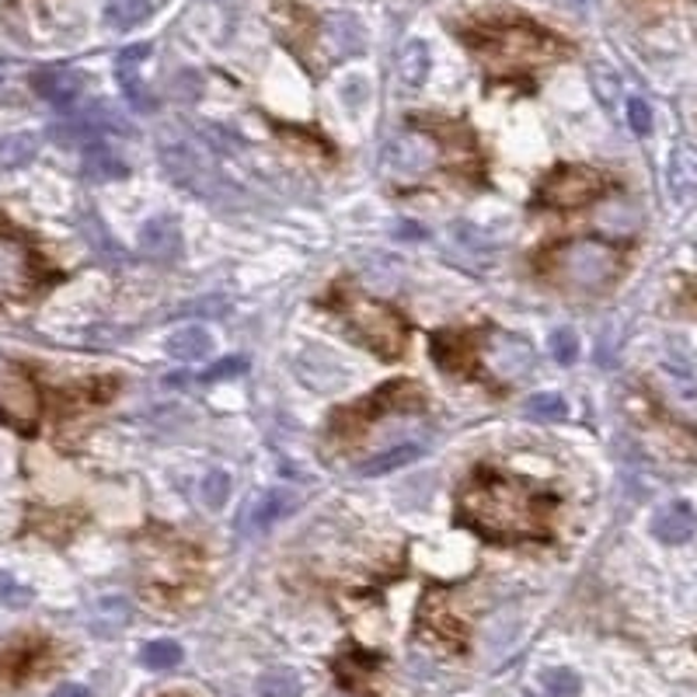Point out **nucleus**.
I'll return each instance as SVG.
<instances>
[{
	"mask_svg": "<svg viewBox=\"0 0 697 697\" xmlns=\"http://www.w3.org/2000/svg\"><path fill=\"white\" fill-rule=\"evenodd\" d=\"M547 496L496 471H478L461 488V517L491 541L547 538Z\"/></svg>",
	"mask_w": 697,
	"mask_h": 697,
	"instance_id": "nucleus-1",
	"label": "nucleus"
},
{
	"mask_svg": "<svg viewBox=\"0 0 697 697\" xmlns=\"http://www.w3.org/2000/svg\"><path fill=\"white\" fill-rule=\"evenodd\" d=\"M541 276L572 297L604 294L621 276V252L607 241H562L541 255Z\"/></svg>",
	"mask_w": 697,
	"mask_h": 697,
	"instance_id": "nucleus-2",
	"label": "nucleus"
},
{
	"mask_svg": "<svg viewBox=\"0 0 697 697\" xmlns=\"http://www.w3.org/2000/svg\"><path fill=\"white\" fill-rule=\"evenodd\" d=\"M475 49L488 59V67L499 74H517V70L541 67V64H551V59L565 56L562 38L547 35L527 22L485 29L482 35H475Z\"/></svg>",
	"mask_w": 697,
	"mask_h": 697,
	"instance_id": "nucleus-3",
	"label": "nucleus"
},
{
	"mask_svg": "<svg viewBox=\"0 0 697 697\" xmlns=\"http://www.w3.org/2000/svg\"><path fill=\"white\" fill-rule=\"evenodd\" d=\"M335 311L348 324V332L370 348V353H377L384 359L401 356V348L408 342V324L384 300H374L366 294H339Z\"/></svg>",
	"mask_w": 697,
	"mask_h": 697,
	"instance_id": "nucleus-4",
	"label": "nucleus"
},
{
	"mask_svg": "<svg viewBox=\"0 0 697 697\" xmlns=\"http://www.w3.org/2000/svg\"><path fill=\"white\" fill-rule=\"evenodd\" d=\"M38 286H43V265L29 241L0 234V300H29Z\"/></svg>",
	"mask_w": 697,
	"mask_h": 697,
	"instance_id": "nucleus-5",
	"label": "nucleus"
},
{
	"mask_svg": "<svg viewBox=\"0 0 697 697\" xmlns=\"http://www.w3.org/2000/svg\"><path fill=\"white\" fill-rule=\"evenodd\" d=\"M607 189V178L600 172L586 168V164H565L544 181L541 199L555 210H579L589 207L593 199H600Z\"/></svg>",
	"mask_w": 697,
	"mask_h": 697,
	"instance_id": "nucleus-6",
	"label": "nucleus"
},
{
	"mask_svg": "<svg viewBox=\"0 0 697 697\" xmlns=\"http://www.w3.org/2000/svg\"><path fill=\"white\" fill-rule=\"evenodd\" d=\"M0 419H8L22 433H32L38 419V395L29 374L8 356H0Z\"/></svg>",
	"mask_w": 697,
	"mask_h": 697,
	"instance_id": "nucleus-7",
	"label": "nucleus"
},
{
	"mask_svg": "<svg viewBox=\"0 0 697 697\" xmlns=\"http://www.w3.org/2000/svg\"><path fill=\"white\" fill-rule=\"evenodd\" d=\"M436 157H440L436 140H429L422 133H405V136L387 143V151H384V172L401 178V181H408V178L425 175L436 164Z\"/></svg>",
	"mask_w": 697,
	"mask_h": 697,
	"instance_id": "nucleus-8",
	"label": "nucleus"
},
{
	"mask_svg": "<svg viewBox=\"0 0 697 697\" xmlns=\"http://www.w3.org/2000/svg\"><path fill=\"white\" fill-rule=\"evenodd\" d=\"M164 168H168L181 186H189L202 196H213V178L217 168L213 161H207V154H199L192 143L178 140V143H164Z\"/></svg>",
	"mask_w": 697,
	"mask_h": 697,
	"instance_id": "nucleus-9",
	"label": "nucleus"
},
{
	"mask_svg": "<svg viewBox=\"0 0 697 697\" xmlns=\"http://www.w3.org/2000/svg\"><path fill=\"white\" fill-rule=\"evenodd\" d=\"M488 366L491 374H499L502 380H523L534 370V348L523 342L520 335L509 332H491L488 335Z\"/></svg>",
	"mask_w": 697,
	"mask_h": 697,
	"instance_id": "nucleus-10",
	"label": "nucleus"
},
{
	"mask_svg": "<svg viewBox=\"0 0 697 697\" xmlns=\"http://www.w3.org/2000/svg\"><path fill=\"white\" fill-rule=\"evenodd\" d=\"M32 88L38 98H46L56 109H70L85 91V77L70 67H43L32 74Z\"/></svg>",
	"mask_w": 697,
	"mask_h": 697,
	"instance_id": "nucleus-11",
	"label": "nucleus"
},
{
	"mask_svg": "<svg viewBox=\"0 0 697 697\" xmlns=\"http://www.w3.org/2000/svg\"><path fill=\"white\" fill-rule=\"evenodd\" d=\"M140 252L154 258V262H172L181 252V231H178V220L175 217H154L143 223L140 231Z\"/></svg>",
	"mask_w": 697,
	"mask_h": 697,
	"instance_id": "nucleus-12",
	"label": "nucleus"
},
{
	"mask_svg": "<svg viewBox=\"0 0 697 697\" xmlns=\"http://www.w3.org/2000/svg\"><path fill=\"white\" fill-rule=\"evenodd\" d=\"M151 56V46H130V49H122L119 53V85H122V95H126V101L136 109V112H151L154 109V98L147 95V88H143V80L136 74V64L140 59H147Z\"/></svg>",
	"mask_w": 697,
	"mask_h": 697,
	"instance_id": "nucleus-13",
	"label": "nucleus"
},
{
	"mask_svg": "<svg viewBox=\"0 0 697 697\" xmlns=\"http://www.w3.org/2000/svg\"><path fill=\"white\" fill-rule=\"evenodd\" d=\"M697 530V512L687 502H670L652 517V534L663 544H684Z\"/></svg>",
	"mask_w": 697,
	"mask_h": 697,
	"instance_id": "nucleus-14",
	"label": "nucleus"
},
{
	"mask_svg": "<svg viewBox=\"0 0 697 697\" xmlns=\"http://www.w3.org/2000/svg\"><path fill=\"white\" fill-rule=\"evenodd\" d=\"M80 172H85L88 181H112V178H126L130 168L122 164V157L115 151H109L106 143H91L85 147V164H80Z\"/></svg>",
	"mask_w": 697,
	"mask_h": 697,
	"instance_id": "nucleus-15",
	"label": "nucleus"
},
{
	"mask_svg": "<svg viewBox=\"0 0 697 697\" xmlns=\"http://www.w3.org/2000/svg\"><path fill=\"white\" fill-rule=\"evenodd\" d=\"M168 353L175 359H186V363L207 359L213 353V335L202 324H186V328H178V332L168 339Z\"/></svg>",
	"mask_w": 697,
	"mask_h": 697,
	"instance_id": "nucleus-16",
	"label": "nucleus"
},
{
	"mask_svg": "<svg viewBox=\"0 0 697 697\" xmlns=\"http://www.w3.org/2000/svg\"><path fill=\"white\" fill-rule=\"evenodd\" d=\"M324 35H328V43H332V49L339 56L363 49V29H359L356 18H348V14H332V18H328Z\"/></svg>",
	"mask_w": 697,
	"mask_h": 697,
	"instance_id": "nucleus-17",
	"label": "nucleus"
},
{
	"mask_svg": "<svg viewBox=\"0 0 697 697\" xmlns=\"http://www.w3.org/2000/svg\"><path fill=\"white\" fill-rule=\"evenodd\" d=\"M297 509V496L294 491H286V488H273V491H265V499L258 502V509L252 512V520H255V527L262 530V527H273V523H279L286 512H294Z\"/></svg>",
	"mask_w": 697,
	"mask_h": 697,
	"instance_id": "nucleus-18",
	"label": "nucleus"
},
{
	"mask_svg": "<svg viewBox=\"0 0 697 697\" xmlns=\"http://www.w3.org/2000/svg\"><path fill=\"white\" fill-rule=\"evenodd\" d=\"M106 18H109L112 29L130 32V29L143 25L151 18V0H109Z\"/></svg>",
	"mask_w": 697,
	"mask_h": 697,
	"instance_id": "nucleus-19",
	"label": "nucleus"
},
{
	"mask_svg": "<svg viewBox=\"0 0 697 697\" xmlns=\"http://www.w3.org/2000/svg\"><path fill=\"white\" fill-rule=\"evenodd\" d=\"M419 454H422L419 443H401V446H395V450H384V454H377L374 461H366V464L359 467V475H366V478L387 475V471H395V467H401V464H412Z\"/></svg>",
	"mask_w": 697,
	"mask_h": 697,
	"instance_id": "nucleus-20",
	"label": "nucleus"
},
{
	"mask_svg": "<svg viewBox=\"0 0 697 697\" xmlns=\"http://www.w3.org/2000/svg\"><path fill=\"white\" fill-rule=\"evenodd\" d=\"M49 136L64 147H91L101 136V126L95 119H80V122H59V126H49Z\"/></svg>",
	"mask_w": 697,
	"mask_h": 697,
	"instance_id": "nucleus-21",
	"label": "nucleus"
},
{
	"mask_svg": "<svg viewBox=\"0 0 697 697\" xmlns=\"http://www.w3.org/2000/svg\"><path fill=\"white\" fill-rule=\"evenodd\" d=\"M38 151V140L32 133H14L8 140H0V168H22Z\"/></svg>",
	"mask_w": 697,
	"mask_h": 697,
	"instance_id": "nucleus-22",
	"label": "nucleus"
},
{
	"mask_svg": "<svg viewBox=\"0 0 697 697\" xmlns=\"http://www.w3.org/2000/svg\"><path fill=\"white\" fill-rule=\"evenodd\" d=\"M140 660H143V666H147V670H175L181 663V649L172 639H157V642L143 645Z\"/></svg>",
	"mask_w": 697,
	"mask_h": 697,
	"instance_id": "nucleus-23",
	"label": "nucleus"
},
{
	"mask_svg": "<svg viewBox=\"0 0 697 697\" xmlns=\"http://www.w3.org/2000/svg\"><path fill=\"white\" fill-rule=\"evenodd\" d=\"M258 697H300V681L290 670H269L258 676Z\"/></svg>",
	"mask_w": 697,
	"mask_h": 697,
	"instance_id": "nucleus-24",
	"label": "nucleus"
},
{
	"mask_svg": "<svg viewBox=\"0 0 697 697\" xmlns=\"http://www.w3.org/2000/svg\"><path fill=\"white\" fill-rule=\"evenodd\" d=\"M523 412L527 419H538V422H562L568 416V405L558 395H534L523 401Z\"/></svg>",
	"mask_w": 697,
	"mask_h": 697,
	"instance_id": "nucleus-25",
	"label": "nucleus"
},
{
	"mask_svg": "<svg viewBox=\"0 0 697 697\" xmlns=\"http://www.w3.org/2000/svg\"><path fill=\"white\" fill-rule=\"evenodd\" d=\"M199 496H202V506L207 509H223V502H228L231 496V478H228V471H207V478H202L199 485Z\"/></svg>",
	"mask_w": 697,
	"mask_h": 697,
	"instance_id": "nucleus-26",
	"label": "nucleus"
},
{
	"mask_svg": "<svg viewBox=\"0 0 697 697\" xmlns=\"http://www.w3.org/2000/svg\"><path fill=\"white\" fill-rule=\"evenodd\" d=\"M425 74H429V53L419 38H412V43L401 49V77L408 85H422Z\"/></svg>",
	"mask_w": 697,
	"mask_h": 697,
	"instance_id": "nucleus-27",
	"label": "nucleus"
},
{
	"mask_svg": "<svg viewBox=\"0 0 697 697\" xmlns=\"http://www.w3.org/2000/svg\"><path fill=\"white\" fill-rule=\"evenodd\" d=\"M583 684L572 670H547L544 673V694L547 697H579Z\"/></svg>",
	"mask_w": 697,
	"mask_h": 697,
	"instance_id": "nucleus-28",
	"label": "nucleus"
},
{
	"mask_svg": "<svg viewBox=\"0 0 697 697\" xmlns=\"http://www.w3.org/2000/svg\"><path fill=\"white\" fill-rule=\"evenodd\" d=\"M547 345H551V353H555V359L562 366L576 363V356H579V339H576V332H572V328H555V332H551V339H547Z\"/></svg>",
	"mask_w": 697,
	"mask_h": 697,
	"instance_id": "nucleus-29",
	"label": "nucleus"
},
{
	"mask_svg": "<svg viewBox=\"0 0 697 697\" xmlns=\"http://www.w3.org/2000/svg\"><path fill=\"white\" fill-rule=\"evenodd\" d=\"M628 122H631V130L639 133V136H649L652 133V109H649V101L631 98L628 101Z\"/></svg>",
	"mask_w": 697,
	"mask_h": 697,
	"instance_id": "nucleus-30",
	"label": "nucleus"
},
{
	"mask_svg": "<svg viewBox=\"0 0 697 697\" xmlns=\"http://www.w3.org/2000/svg\"><path fill=\"white\" fill-rule=\"evenodd\" d=\"M244 370H248V359H244V356H228V359L213 363L210 370L202 374V380H207V384H213V380H228V377L244 374Z\"/></svg>",
	"mask_w": 697,
	"mask_h": 697,
	"instance_id": "nucleus-31",
	"label": "nucleus"
},
{
	"mask_svg": "<svg viewBox=\"0 0 697 697\" xmlns=\"http://www.w3.org/2000/svg\"><path fill=\"white\" fill-rule=\"evenodd\" d=\"M53 697H91L88 687H80V684H64V687H56Z\"/></svg>",
	"mask_w": 697,
	"mask_h": 697,
	"instance_id": "nucleus-32",
	"label": "nucleus"
}]
</instances>
